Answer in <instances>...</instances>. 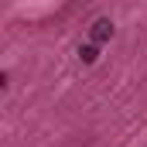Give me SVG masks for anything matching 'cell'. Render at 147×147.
Segmentation results:
<instances>
[{"instance_id":"6da1fadb","label":"cell","mask_w":147,"mask_h":147,"mask_svg":"<svg viewBox=\"0 0 147 147\" xmlns=\"http://www.w3.org/2000/svg\"><path fill=\"white\" fill-rule=\"evenodd\" d=\"M89 38H92V45H103V41H110V38H113V21H106V17L92 21V28H89Z\"/></svg>"},{"instance_id":"7a4b0ae2","label":"cell","mask_w":147,"mask_h":147,"mask_svg":"<svg viewBox=\"0 0 147 147\" xmlns=\"http://www.w3.org/2000/svg\"><path fill=\"white\" fill-rule=\"evenodd\" d=\"M79 58H82L86 65H92V62L99 58V48H96L92 41H89V45H79Z\"/></svg>"}]
</instances>
